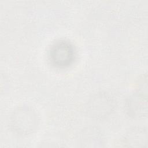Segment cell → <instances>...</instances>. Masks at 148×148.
<instances>
[{
  "label": "cell",
  "mask_w": 148,
  "mask_h": 148,
  "mask_svg": "<svg viewBox=\"0 0 148 148\" xmlns=\"http://www.w3.org/2000/svg\"><path fill=\"white\" fill-rule=\"evenodd\" d=\"M38 123L35 112L28 106L17 108L12 113L10 119L12 129L18 135H27L32 133Z\"/></svg>",
  "instance_id": "6da1fadb"
},
{
  "label": "cell",
  "mask_w": 148,
  "mask_h": 148,
  "mask_svg": "<svg viewBox=\"0 0 148 148\" xmlns=\"http://www.w3.org/2000/svg\"><path fill=\"white\" fill-rule=\"evenodd\" d=\"M114 107V103L111 97L106 92H99L89 99L86 110L90 116L100 119L109 116Z\"/></svg>",
  "instance_id": "7a4b0ae2"
},
{
  "label": "cell",
  "mask_w": 148,
  "mask_h": 148,
  "mask_svg": "<svg viewBox=\"0 0 148 148\" xmlns=\"http://www.w3.org/2000/svg\"><path fill=\"white\" fill-rule=\"evenodd\" d=\"M74 57L73 46L65 40H59L54 43L49 50L50 60L57 67L68 66L72 62Z\"/></svg>",
  "instance_id": "3957f363"
},
{
  "label": "cell",
  "mask_w": 148,
  "mask_h": 148,
  "mask_svg": "<svg viewBox=\"0 0 148 148\" xmlns=\"http://www.w3.org/2000/svg\"><path fill=\"white\" fill-rule=\"evenodd\" d=\"M147 106V95L142 90L134 93L126 102L127 112L133 117H140L146 115Z\"/></svg>",
  "instance_id": "277c9868"
},
{
  "label": "cell",
  "mask_w": 148,
  "mask_h": 148,
  "mask_svg": "<svg viewBox=\"0 0 148 148\" xmlns=\"http://www.w3.org/2000/svg\"><path fill=\"white\" fill-rule=\"evenodd\" d=\"M97 128H91L84 130L81 139V144L84 147H98L103 143L102 135Z\"/></svg>",
  "instance_id": "5b68a950"
},
{
  "label": "cell",
  "mask_w": 148,
  "mask_h": 148,
  "mask_svg": "<svg viewBox=\"0 0 148 148\" xmlns=\"http://www.w3.org/2000/svg\"><path fill=\"white\" fill-rule=\"evenodd\" d=\"M125 141L129 146H146L147 142L146 130L144 128L134 129L127 135Z\"/></svg>",
  "instance_id": "8992f818"
}]
</instances>
